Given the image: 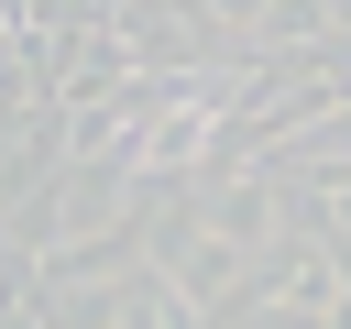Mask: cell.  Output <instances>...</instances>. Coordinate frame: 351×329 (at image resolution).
I'll list each match as a JSON object with an SVG mask.
<instances>
[{
	"mask_svg": "<svg viewBox=\"0 0 351 329\" xmlns=\"http://www.w3.org/2000/svg\"><path fill=\"white\" fill-rule=\"evenodd\" d=\"M0 329H33V307H0Z\"/></svg>",
	"mask_w": 351,
	"mask_h": 329,
	"instance_id": "7a4b0ae2",
	"label": "cell"
},
{
	"mask_svg": "<svg viewBox=\"0 0 351 329\" xmlns=\"http://www.w3.org/2000/svg\"><path fill=\"white\" fill-rule=\"evenodd\" d=\"M340 318V263L329 252H296L285 274H263V329H329Z\"/></svg>",
	"mask_w": 351,
	"mask_h": 329,
	"instance_id": "6da1fadb",
	"label": "cell"
}]
</instances>
